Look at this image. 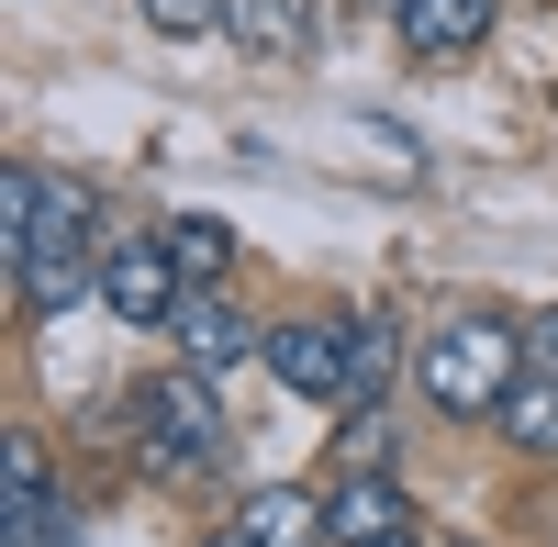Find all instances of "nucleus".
Instances as JSON below:
<instances>
[{
    "instance_id": "18",
    "label": "nucleus",
    "mask_w": 558,
    "mask_h": 547,
    "mask_svg": "<svg viewBox=\"0 0 558 547\" xmlns=\"http://www.w3.org/2000/svg\"><path fill=\"white\" fill-rule=\"evenodd\" d=\"M380 547H436V536H380Z\"/></svg>"
},
{
    "instance_id": "2",
    "label": "nucleus",
    "mask_w": 558,
    "mask_h": 547,
    "mask_svg": "<svg viewBox=\"0 0 558 547\" xmlns=\"http://www.w3.org/2000/svg\"><path fill=\"white\" fill-rule=\"evenodd\" d=\"M123 414H134V470L146 481H213L223 447H235V425H223V402H213V369H191V357L146 369Z\"/></svg>"
},
{
    "instance_id": "5",
    "label": "nucleus",
    "mask_w": 558,
    "mask_h": 547,
    "mask_svg": "<svg viewBox=\"0 0 558 547\" xmlns=\"http://www.w3.org/2000/svg\"><path fill=\"white\" fill-rule=\"evenodd\" d=\"M347 325H336V313H279V325H268V380L279 391H302V402H336V414H347Z\"/></svg>"
},
{
    "instance_id": "1",
    "label": "nucleus",
    "mask_w": 558,
    "mask_h": 547,
    "mask_svg": "<svg viewBox=\"0 0 558 547\" xmlns=\"http://www.w3.org/2000/svg\"><path fill=\"white\" fill-rule=\"evenodd\" d=\"M514 380H525V325H514V313H492V302L436 313L425 347H413V391H425L447 425H502Z\"/></svg>"
},
{
    "instance_id": "3",
    "label": "nucleus",
    "mask_w": 558,
    "mask_h": 547,
    "mask_svg": "<svg viewBox=\"0 0 558 547\" xmlns=\"http://www.w3.org/2000/svg\"><path fill=\"white\" fill-rule=\"evenodd\" d=\"M68 536H78V491H57L45 436L12 425V447H0V547H68Z\"/></svg>"
},
{
    "instance_id": "10",
    "label": "nucleus",
    "mask_w": 558,
    "mask_h": 547,
    "mask_svg": "<svg viewBox=\"0 0 558 547\" xmlns=\"http://www.w3.org/2000/svg\"><path fill=\"white\" fill-rule=\"evenodd\" d=\"M235 525H246L257 547H324V491H302V481H257L246 503H235Z\"/></svg>"
},
{
    "instance_id": "14",
    "label": "nucleus",
    "mask_w": 558,
    "mask_h": 547,
    "mask_svg": "<svg viewBox=\"0 0 558 547\" xmlns=\"http://www.w3.org/2000/svg\"><path fill=\"white\" fill-rule=\"evenodd\" d=\"M336 459H347V470H391V425H380V402H347V436H336Z\"/></svg>"
},
{
    "instance_id": "8",
    "label": "nucleus",
    "mask_w": 558,
    "mask_h": 547,
    "mask_svg": "<svg viewBox=\"0 0 558 547\" xmlns=\"http://www.w3.org/2000/svg\"><path fill=\"white\" fill-rule=\"evenodd\" d=\"M492 23H502V0H391L402 57H425V68H447V57H481V45H492Z\"/></svg>"
},
{
    "instance_id": "11",
    "label": "nucleus",
    "mask_w": 558,
    "mask_h": 547,
    "mask_svg": "<svg viewBox=\"0 0 558 547\" xmlns=\"http://www.w3.org/2000/svg\"><path fill=\"white\" fill-rule=\"evenodd\" d=\"M157 235H168V257H179V280H191V291H223V280H235V257H246L223 212H168Z\"/></svg>"
},
{
    "instance_id": "6",
    "label": "nucleus",
    "mask_w": 558,
    "mask_h": 547,
    "mask_svg": "<svg viewBox=\"0 0 558 547\" xmlns=\"http://www.w3.org/2000/svg\"><path fill=\"white\" fill-rule=\"evenodd\" d=\"M168 357H191V369H246V357H268V325H246V302L235 291H191L179 302V325H168Z\"/></svg>"
},
{
    "instance_id": "16",
    "label": "nucleus",
    "mask_w": 558,
    "mask_h": 547,
    "mask_svg": "<svg viewBox=\"0 0 558 547\" xmlns=\"http://www.w3.org/2000/svg\"><path fill=\"white\" fill-rule=\"evenodd\" d=\"M525 369H536V380H558V302H547V313H525Z\"/></svg>"
},
{
    "instance_id": "12",
    "label": "nucleus",
    "mask_w": 558,
    "mask_h": 547,
    "mask_svg": "<svg viewBox=\"0 0 558 547\" xmlns=\"http://www.w3.org/2000/svg\"><path fill=\"white\" fill-rule=\"evenodd\" d=\"M502 436L525 447V459H558V380H514V402H502Z\"/></svg>"
},
{
    "instance_id": "13",
    "label": "nucleus",
    "mask_w": 558,
    "mask_h": 547,
    "mask_svg": "<svg viewBox=\"0 0 558 547\" xmlns=\"http://www.w3.org/2000/svg\"><path fill=\"white\" fill-rule=\"evenodd\" d=\"M347 402H380V380H391V325H347Z\"/></svg>"
},
{
    "instance_id": "15",
    "label": "nucleus",
    "mask_w": 558,
    "mask_h": 547,
    "mask_svg": "<svg viewBox=\"0 0 558 547\" xmlns=\"http://www.w3.org/2000/svg\"><path fill=\"white\" fill-rule=\"evenodd\" d=\"M146 23L168 45H191V34H223V0H146Z\"/></svg>"
},
{
    "instance_id": "19",
    "label": "nucleus",
    "mask_w": 558,
    "mask_h": 547,
    "mask_svg": "<svg viewBox=\"0 0 558 547\" xmlns=\"http://www.w3.org/2000/svg\"><path fill=\"white\" fill-rule=\"evenodd\" d=\"M447 547H458V536H447Z\"/></svg>"
},
{
    "instance_id": "9",
    "label": "nucleus",
    "mask_w": 558,
    "mask_h": 547,
    "mask_svg": "<svg viewBox=\"0 0 558 547\" xmlns=\"http://www.w3.org/2000/svg\"><path fill=\"white\" fill-rule=\"evenodd\" d=\"M223 45L291 68V57H313V0H223Z\"/></svg>"
},
{
    "instance_id": "4",
    "label": "nucleus",
    "mask_w": 558,
    "mask_h": 547,
    "mask_svg": "<svg viewBox=\"0 0 558 547\" xmlns=\"http://www.w3.org/2000/svg\"><path fill=\"white\" fill-rule=\"evenodd\" d=\"M101 302L123 313L134 336H168V325H179L191 280H179V257H168L157 223H146V235H112V246H101Z\"/></svg>"
},
{
    "instance_id": "7",
    "label": "nucleus",
    "mask_w": 558,
    "mask_h": 547,
    "mask_svg": "<svg viewBox=\"0 0 558 547\" xmlns=\"http://www.w3.org/2000/svg\"><path fill=\"white\" fill-rule=\"evenodd\" d=\"M380 536H425L413 525V491L391 470H347L324 491V547H380Z\"/></svg>"
},
{
    "instance_id": "17",
    "label": "nucleus",
    "mask_w": 558,
    "mask_h": 547,
    "mask_svg": "<svg viewBox=\"0 0 558 547\" xmlns=\"http://www.w3.org/2000/svg\"><path fill=\"white\" fill-rule=\"evenodd\" d=\"M202 547H257V536H246V525H235V514H223V525H213V536H202Z\"/></svg>"
}]
</instances>
